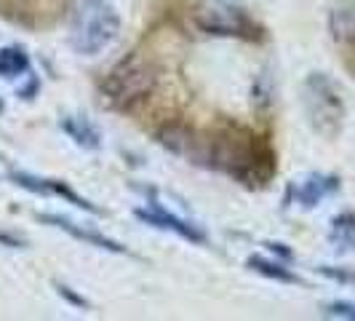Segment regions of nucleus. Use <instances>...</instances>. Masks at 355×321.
<instances>
[{
    "mask_svg": "<svg viewBox=\"0 0 355 321\" xmlns=\"http://www.w3.org/2000/svg\"><path fill=\"white\" fill-rule=\"evenodd\" d=\"M30 72V54L21 46H3L0 49V78L17 81Z\"/></svg>",
    "mask_w": 355,
    "mask_h": 321,
    "instance_id": "ddd939ff",
    "label": "nucleus"
},
{
    "mask_svg": "<svg viewBox=\"0 0 355 321\" xmlns=\"http://www.w3.org/2000/svg\"><path fill=\"white\" fill-rule=\"evenodd\" d=\"M160 70L147 54L131 51L123 56L102 81V94L112 107H134L147 99L158 86Z\"/></svg>",
    "mask_w": 355,
    "mask_h": 321,
    "instance_id": "f03ea898",
    "label": "nucleus"
},
{
    "mask_svg": "<svg viewBox=\"0 0 355 321\" xmlns=\"http://www.w3.org/2000/svg\"><path fill=\"white\" fill-rule=\"evenodd\" d=\"M193 163L225 172L246 188H265L278 169L270 142L243 126H227L211 137H198Z\"/></svg>",
    "mask_w": 355,
    "mask_h": 321,
    "instance_id": "f257e3e1",
    "label": "nucleus"
},
{
    "mask_svg": "<svg viewBox=\"0 0 355 321\" xmlns=\"http://www.w3.org/2000/svg\"><path fill=\"white\" fill-rule=\"evenodd\" d=\"M14 185L19 188H24V190H30V193H40V196H56V198H64L67 204L72 206H78V209H86L91 214H102L99 206H94L91 201H86L83 196H78L75 190H72L67 182H62V179H49V177H33V174H27V172H11L8 174Z\"/></svg>",
    "mask_w": 355,
    "mask_h": 321,
    "instance_id": "0eeeda50",
    "label": "nucleus"
},
{
    "mask_svg": "<svg viewBox=\"0 0 355 321\" xmlns=\"http://www.w3.org/2000/svg\"><path fill=\"white\" fill-rule=\"evenodd\" d=\"M59 126H62V131H64V134H67L78 147L96 150V147L102 145V134H99V129L91 124L86 115H64V118L59 121Z\"/></svg>",
    "mask_w": 355,
    "mask_h": 321,
    "instance_id": "9b49d317",
    "label": "nucleus"
},
{
    "mask_svg": "<svg viewBox=\"0 0 355 321\" xmlns=\"http://www.w3.org/2000/svg\"><path fill=\"white\" fill-rule=\"evenodd\" d=\"M0 244L8 247V249H24V247H27L24 238H19V236H14V233H8V231H0Z\"/></svg>",
    "mask_w": 355,
    "mask_h": 321,
    "instance_id": "a211bd4d",
    "label": "nucleus"
},
{
    "mask_svg": "<svg viewBox=\"0 0 355 321\" xmlns=\"http://www.w3.org/2000/svg\"><path fill=\"white\" fill-rule=\"evenodd\" d=\"M193 24L206 35L243 38V40L265 38V30L246 14L243 6L232 0H200L193 8Z\"/></svg>",
    "mask_w": 355,
    "mask_h": 321,
    "instance_id": "39448f33",
    "label": "nucleus"
},
{
    "mask_svg": "<svg viewBox=\"0 0 355 321\" xmlns=\"http://www.w3.org/2000/svg\"><path fill=\"white\" fill-rule=\"evenodd\" d=\"M134 214H137L142 222H147V225L160 228V231L177 233L179 238H184V241H190V244H206V233L200 231L198 225L187 222V220H182V217H177V214H171L166 206H160L158 201H150L147 206H139Z\"/></svg>",
    "mask_w": 355,
    "mask_h": 321,
    "instance_id": "6e6552de",
    "label": "nucleus"
},
{
    "mask_svg": "<svg viewBox=\"0 0 355 321\" xmlns=\"http://www.w3.org/2000/svg\"><path fill=\"white\" fill-rule=\"evenodd\" d=\"M342 185V179L337 174H320L313 172L300 182H291L288 185V193H286V204H297L302 209H315L320 201H326L329 196H334Z\"/></svg>",
    "mask_w": 355,
    "mask_h": 321,
    "instance_id": "423d86ee",
    "label": "nucleus"
},
{
    "mask_svg": "<svg viewBox=\"0 0 355 321\" xmlns=\"http://www.w3.org/2000/svg\"><path fill=\"white\" fill-rule=\"evenodd\" d=\"M37 220L46 222V225H51V228H59V231L70 233L72 238H78V241H83V244H89V247H96V249L115 252V254H123L125 252V247H121V244L112 241V238H107L105 233H96V231H91V228H80V225H75L67 217H59V214H37Z\"/></svg>",
    "mask_w": 355,
    "mask_h": 321,
    "instance_id": "1a4fd4ad",
    "label": "nucleus"
},
{
    "mask_svg": "<svg viewBox=\"0 0 355 321\" xmlns=\"http://www.w3.org/2000/svg\"><path fill=\"white\" fill-rule=\"evenodd\" d=\"M329 244L337 252H355V212H339L331 220Z\"/></svg>",
    "mask_w": 355,
    "mask_h": 321,
    "instance_id": "f8f14e48",
    "label": "nucleus"
},
{
    "mask_svg": "<svg viewBox=\"0 0 355 321\" xmlns=\"http://www.w3.org/2000/svg\"><path fill=\"white\" fill-rule=\"evenodd\" d=\"M329 33L337 43H355V0H329Z\"/></svg>",
    "mask_w": 355,
    "mask_h": 321,
    "instance_id": "9d476101",
    "label": "nucleus"
},
{
    "mask_svg": "<svg viewBox=\"0 0 355 321\" xmlns=\"http://www.w3.org/2000/svg\"><path fill=\"white\" fill-rule=\"evenodd\" d=\"M302 107L307 115L310 129L326 137V140H337L342 126H345V99L339 91L337 81L326 72H310L302 83Z\"/></svg>",
    "mask_w": 355,
    "mask_h": 321,
    "instance_id": "7ed1b4c3",
    "label": "nucleus"
},
{
    "mask_svg": "<svg viewBox=\"0 0 355 321\" xmlns=\"http://www.w3.org/2000/svg\"><path fill=\"white\" fill-rule=\"evenodd\" d=\"M323 316H326V319L355 321V303H347V300H334V303L323 305Z\"/></svg>",
    "mask_w": 355,
    "mask_h": 321,
    "instance_id": "2eb2a0df",
    "label": "nucleus"
},
{
    "mask_svg": "<svg viewBox=\"0 0 355 321\" xmlns=\"http://www.w3.org/2000/svg\"><path fill=\"white\" fill-rule=\"evenodd\" d=\"M249 268L257 270V273H262V276H267V279L281 281V284H302L300 276L291 273L284 263H272V260H265V257H249Z\"/></svg>",
    "mask_w": 355,
    "mask_h": 321,
    "instance_id": "4468645a",
    "label": "nucleus"
},
{
    "mask_svg": "<svg viewBox=\"0 0 355 321\" xmlns=\"http://www.w3.org/2000/svg\"><path fill=\"white\" fill-rule=\"evenodd\" d=\"M121 35V17L105 0H89L72 19L70 46L83 56H96Z\"/></svg>",
    "mask_w": 355,
    "mask_h": 321,
    "instance_id": "20e7f679",
    "label": "nucleus"
},
{
    "mask_svg": "<svg viewBox=\"0 0 355 321\" xmlns=\"http://www.w3.org/2000/svg\"><path fill=\"white\" fill-rule=\"evenodd\" d=\"M251 99L257 102V105H270V94H272V89H270V81H267V75H259V81L254 83V89H251Z\"/></svg>",
    "mask_w": 355,
    "mask_h": 321,
    "instance_id": "f3484780",
    "label": "nucleus"
},
{
    "mask_svg": "<svg viewBox=\"0 0 355 321\" xmlns=\"http://www.w3.org/2000/svg\"><path fill=\"white\" fill-rule=\"evenodd\" d=\"M318 273H323L326 279H331V281H339V284H347V286H355V270L350 268H334V265H320Z\"/></svg>",
    "mask_w": 355,
    "mask_h": 321,
    "instance_id": "dca6fc26",
    "label": "nucleus"
},
{
    "mask_svg": "<svg viewBox=\"0 0 355 321\" xmlns=\"http://www.w3.org/2000/svg\"><path fill=\"white\" fill-rule=\"evenodd\" d=\"M56 289H59V295H64V297H67V300H70V303H75V305H78V308H89V303H86V300H83V297H78V295H75V292H72L70 286H64V284H56Z\"/></svg>",
    "mask_w": 355,
    "mask_h": 321,
    "instance_id": "6ab92c4d",
    "label": "nucleus"
}]
</instances>
